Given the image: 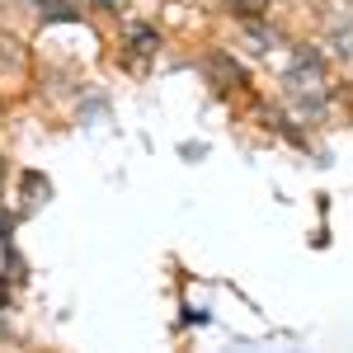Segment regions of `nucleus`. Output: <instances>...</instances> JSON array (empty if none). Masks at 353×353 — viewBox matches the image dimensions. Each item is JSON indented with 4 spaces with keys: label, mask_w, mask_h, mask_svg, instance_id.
<instances>
[{
    "label": "nucleus",
    "mask_w": 353,
    "mask_h": 353,
    "mask_svg": "<svg viewBox=\"0 0 353 353\" xmlns=\"http://www.w3.org/2000/svg\"><path fill=\"white\" fill-rule=\"evenodd\" d=\"M94 5H99V10H123L128 0H94Z\"/></svg>",
    "instance_id": "nucleus-4"
},
{
    "label": "nucleus",
    "mask_w": 353,
    "mask_h": 353,
    "mask_svg": "<svg viewBox=\"0 0 353 353\" xmlns=\"http://www.w3.org/2000/svg\"><path fill=\"white\" fill-rule=\"evenodd\" d=\"M5 236H10V217H0V241H5Z\"/></svg>",
    "instance_id": "nucleus-5"
},
{
    "label": "nucleus",
    "mask_w": 353,
    "mask_h": 353,
    "mask_svg": "<svg viewBox=\"0 0 353 353\" xmlns=\"http://www.w3.org/2000/svg\"><path fill=\"white\" fill-rule=\"evenodd\" d=\"M226 5H231V14H241V19H259L269 0H226Z\"/></svg>",
    "instance_id": "nucleus-2"
},
{
    "label": "nucleus",
    "mask_w": 353,
    "mask_h": 353,
    "mask_svg": "<svg viewBox=\"0 0 353 353\" xmlns=\"http://www.w3.org/2000/svg\"><path fill=\"white\" fill-rule=\"evenodd\" d=\"M132 48H137V52H156V28H137Z\"/></svg>",
    "instance_id": "nucleus-3"
},
{
    "label": "nucleus",
    "mask_w": 353,
    "mask_h": 353,
    "mask_svg": "<svg viewBox=\"0 0 353 353\" xmlns=\"http://www.w3.org/2000/svg\"><path fill=\"white\" fill-rule=\"evenodd\" d=\"M0 170H5V165H0Z\"/></svg>",
    "instance_id": "nucleus-7"
},
{
    "label": "nucleus",
    "mask_w": 353,
    "mask_h": 353,
    "mask_svg": "<svg viewBox=\"0 0 353 353\" xmlns=\"http://www.w3.org/2000/svg\"><path fill=\"white\" fill-rule=\"evenodd\" d=\"M288 94H292V104L301 109H321L325 104V66H321V57L311 52V48H301L292 57V66H288Z\"/></svg>",
    "instance_id": "nucleus-1"
},
{
    "label": "nucleus",
    "mask_w": 353,
    "mask_h": 353,
    "mask_svg": "<svg viewBox=\"0 0 353 353\" xmlns=\"http://www.w3.org/2000/svg\"><path fill=\"white\" fill-rule=\"evenodd\" d=\"M5 297H10V292H5V283H0V306H5Z\"/></svg>",
    "instance_id": "nucleus-6"
}]
</instances>
